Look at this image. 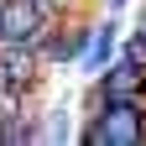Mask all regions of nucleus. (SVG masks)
I'll use <instances>...</instances> for the list:
<instances>
[{
  "label": "nucleus",
  "instance_id": "obj_7",
  "mask_svg": "<svg viewBox=\"0 0 146 146\" xmlns=\"http://www.w3.org/2000/svg\"><path fill=\"white\" fill-rule=\"evenodd\" d=\"M0 11H5V0H0Z\"/></svg>",
  "mask_w": 146,
  "mask_h": 146
},
{
  "label": "nucleus",
  "instance_id": "obj_2",
  "mask_svg": "<svg viewBox=\"0 0 146 146\" xmlns=\"http://www.w3.org/2000/svg\"><path fill=\"white\" fill-rule=\"evenodd\" d=\"M36 26H42V5L36 0H5V11H0V36L5 42H31Z\"/></svg>",
  "mask_w": 146,
  "mask_h": 146
},
{
  "label": "nucleus",
  "instance_id": "obj_6",
  "mask_svg": "<svg viewBox=\"0 0 146 146\" xmlns=\"http://www.w3.org/2000/svg\"><path fill=\"white\" fill-rule=\"evenodd\" d=\"M84 42H89V31H73V36H63V42H52V58H78Z\"/></svg>",
  "mask_w": 146,
  "mask_h": 146
},
{
  "label": "nucleus",
  "instance_id": "obj_1",
  "mask_svg": "<svg viewBox=\"0 0 146 146\" xmlns=\"http://www.w3.org/2000/svg\"><path fill=\"white\" fill-rule=\"evenodd\" d=\"M141 136H146V120H141V110L131 99H110V110L94 120V131H89L94 146H136Z\"/></svg>",
  "mask_w": 146,
  "mask_h": 146
},
{
  "label": "nucleus",
  "instance_id": "obj_5",
  "mask_svg": "<svg viewBox=\"0 0 146 146\" xmlns=\"http://www.w3.org/2000/svg\"><path fill=\"white\" fill-rule=\"evenodd\" d=\"M110 47H115V26H104V31H94V42H89V68H99Z\"/></svg>",
  "mask_w": 146,
  "mask_h": 146
},
{
  "label": "nucleus",
  "instance_id": "obj_3",
  "mask_svg": "<svg viewBox=\"0 0 146 146\" xmlns=\"http://www.w3.org/2000/svg\"><path fill=\"white\" fill-rule=\"evenodd\" d=\"M31 73H36V58H31L21 42H11L5 52H0V78H5V84H26Z\"/></svg>",
  "mask_w": 146,
  "mask_h": 146
},
{
  "label": "nucleus",
  "instance_id": "obj_4",
  "mask_svg": "<svg viewBox=\"0 0 146 146\" xmlns=\"http://www.w3.org/2000/svg\"><path fill=\"white\" fill-rule=\"evenodd\" d=\"M136 94H141V68L136 63H120L104 78V99H136Z\"/></svg>",
  "mask_w": 146,
  "mask_h": 146
}]
</instances>
